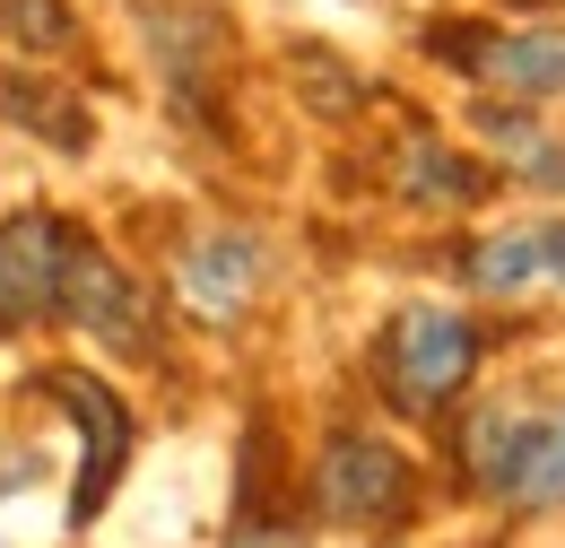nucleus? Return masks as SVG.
Returning a JSON list of instances; mask_svg holds the SVG:
<instances>
[{
    "label": "nucleus",
    "mask_w": 565,
    "mask_h": 548,
    "mask_svg": "<svg viewBox=\"0 0 565 548\" xmlns=\"http://www.w3.org/2000/svg\"><path fill=\"white\" fill-rule=\"evenodd\" d=\"M374 375H383V392H392L401 418H435L479 375V331H470L452 305H401V314L383 323Z\"/></svg>",
    "instance_id": "obj_1"
},
{
    "label": "nucleus",
    "mask_w": 565,
    "mask_h": 548,
    "mask_svg": "<svg viewBox=\"0 0 565 548\" xmlns=\"http://www.w3.org/2000/svg\"><path fill=\"white\" fill-rule=\"evenodd\" d=\"M470 471L522 505V514H548L565 505V410L522 418V410H479L470 418Z\"/></svg>",
    "instance_id": "obj_2"
},
{
    "label": "nucleus",
    "mask_w": 565,
    "mask_h": 548,
    "mask_svg": "<svg viewBox=\"0 0 565 548\" xmlns=\"http://www.w3.org/2000/svg\"><path fill=\"white\" fill-rule=\"evenodd\" d=\"M313 505H322L331 523L374 531V523H401V514L418 505V471H409V453H392L383 435H331L322 462H313Z\"/></svg>",
    "instance_id": "obj_3"
},
{
    "label": "nucleus",
    "mask_w": 565,
    "mask_h": 548,
    "mask_svg": "<svg viewBox=\"0 0 565 548\" xmlns=\"http://www.w3.org/2000/svg\"><path fill=\"white\" fill-rule=\"evenodd\" d=\"M71 253H78V226H62L53 209H18V218H0V331H9V323H44V314H62Z\"/></svg>",
    "instance_id": "obj_4"
},
{
    "label": "nucleus",
    "mask_w": 565,
    "mask_h": 548,
    "mask_svg": "<svg viewBox=\"0 0 565 548\" xmlns=\"http://www.w3.org/2000/svg\"><path fill=\"white\" fill-rule=\"evenodd\" d=\"M44 401H62L78 426V487H71V523H87L114 479H122V462H131V410L96 383V375H44Z\"/></svg>",
    "instance_id": "obj_5"
},
{
    "label": "nucleus",
    "mask_w": 565,
    "mask_h": 548,
    "mask_svg": "<svg viewBox=\"0 0 565 548\" xmlns=\"http://www.w3.org/2000/svg\"><path fill=\"white\" fill-rule=\"evenodd\" d=\"M174 296H183V314H201V323H235V314L262 296V244L235 235V226L192 235V244L174 253Z\"/></svg>",
    "instance_id": "obj_6"
},
{
    "label": "nucleus",
    "mask_w": 565,
    "mask_h": 548,
    "mask_svg": "<svg viewBox=\"0 0 565 548\" xmlns=\"http://www.w3.org/2000/svg\"><path fill=\"white\" fill-rule=\"evenodd\" d=\"M435 53H470L461 70H479L513 96H557L565 87V35L540 27V35H479V27H435Z\"/></svg>",
    "instance_id": "obj_7"
},
{
    "label": "nucleus",
    "mask_w": 565,
    "mask_h": 548,
    "mask_svg": "<svg viewBox=\"0 0 565 548\" xmlns=\"http://www.w3.org/2000/svg\"><path fill=\"white\" fill-rule=\"evenodd\" d=\"M62 323H78V331H96V340H114V348H148V305H140V287H131V271H114L87 235H78L71 278H62Z\"/></svg>",
    "instance_id": "obj_8"
},
{
    "label": "nucleus",
    "mask_w": 565,
    "mask_h": 548,
    "mask_svg": "<svg viewBox=\"0 0 565 548\" xmlns=\"http://www.w3.org/2000/svg\"><path fill=\"white\" fill-rule=\"evenodd\" d=\"M140 27L157 35V53H166V78L174 87H201L217 62H226V27H217L210 9H140Z\"/></svg>",
    "instance_id": "obj_9"
},
{
    "label": "nucleus",
    "mask_w": 565,
    "mask_h": 548,
    "mask_svg": "<svg viewBox=\"0 0 565 548\" xmlns=\"http://www.w3.org/2000/svg\"><path fill=\"white\" fill-rule=\"evenodd\" d=\"M401 192L426 201V209H470L479 192H488V175H479L470 157H452L444 139L409 131V139H401Z\"/></svg>",
    "instance_id": "obj_10"
},
{
    "label": "nucleus",
    "mask_w": 565,
    "mask_h": 548,
    "mask_svg": "<svg viewBox=\"0 0 565 548\" xmlns=\"http://www.w3.org/2000/svg\"><path fill=\"white\" fill-rule=\"evenodd\" d=\"M540 278H548V226H513L470 253V287H488V296H522Z\"/></svg>",
    "instance_id": "obj_11"
},
{
    "label": "nucleus",
    "mask_w": 565,
    "mask_h": 548,
    "mask_svg": "<svg viewBox=\"0 0 565 548\" xmlns=\"http://www.w3.org/2000/svg\"><path fill=\"white\" fill-rule=\"evenodd\" d=\"M0 105H9L18 123H44L53 148H87V105H71V96L44 87V78H0Z\"/></svg>",
    "instance_id": "obj_12"
},
{
    "label": "nucleus",
    "mask_w": 565,
    "mask_h": 548,
    "mask_svg": "<svg viewBox=\"0 0 565 548\" xmlns=\"http://www.w3.org/2000/svg\"><path fill=\"white\" fill-rule=\"evenodd\" d=\"M0 35L18 53H62L71 44V9L62 0H0Z\"/></svg>",
    "instance_id": "obj_13"
},
{
    "label": "nucleus",
    "mask_w": 565,
    "mask_h": 548,
    "mask_svg": "<svg viewBox=\"0 0 565 548\" xmlns=\"http://www.w3.org/2000/svg\"><path fill=\"white\" fill-rule=\"evenodd\" d=\"M479 131H488L504 157H522L531 175H565V157L548 148V139H540V123H522V114H495V105H488V114H479Z\"/></svg>",
    "instance_id": "obj_14"
},
{
    "label": "nucleus",
    "mask_w": 565,
    "mask_h": 548,
    "mask_svg": "<svg viewBox=\"0 0 565 548\" xmlns=\"http://www.w3.org/2000/svg\"><path fill=\"white\" fill-rule=\"evenodd\" d=\"M226 548H313V540H305L296 523H270V514H253V523H244V531H235Z\"/></svg>",
    "instance_id": "obj_15"
},
{
    "label": "nucleus",
    "mask_w": 565,
    "mask_h": 548,
    "mask_svg": "<svg viewBox=\"0 0 565 548\" xmlns=\"http://www.w3.org/2000/svg\"><path fill=\"white\" fill-rule=\"evenodd\" d=\"M548 278H565V226H548Z\"/></svg>",
    "instance_id": "obj_16"
},
{
    "label": "nucleus",
    "mask_w": 565,
    "mask_h": 548,
    "mask_svg": "<svg viewBox=\"0 0 565 548\" xmlns=\"http://www.w3.org/2000/svg\"><path fill=\"white\" fill-rule=\"evenodd\" d=\"M522 9H548V0H522Z\"/></svg>",
    "instance_id": "obj_17"
}]
</instances>
